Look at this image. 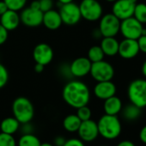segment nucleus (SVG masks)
Segmentation results:
<instances>
[{
	"label": "nucleus",
	"mask_w": 146,
	"mask_h": 146,
	"mask_svg": "<svg viewBox=\"0 0 146 146\" xmlns=\"http://www.w3.org/2000/svg\"><path fill=\"white\" fill-rule=\"evenodd\" d=\"M62 96L66 104L77 109L89 104L90 100V91L87 84L84 82L71 80L64 86Z\"/></svg>",
	"instance_id": "1"
},
{
	"label": "nucleus",
	"mask_w": 146,
	"mask_h": 146,
	"mask_svg": "<svg viewBox=\"0 0 146 146\" xmlns=\"http://www.w3.org/2000/svg\"><path fill=\"white\" fill-rule=\"evenodd\" d=\"M99 135L108 140L117 138L121 133V123L117 115H102L97 122Z\"/></svg>",
	"instance_id": "2"
},
{
	"label": "nucleus",
	"mask_w": 146,
	"mask_h": 146,
	"mask_svg": "<svg viewBox=\"0 0 146 146\" xmlns=\"http://www.w3.org/2000/svg\"><path fill=\"white\" fill-rule=\"evenodd\" d=\"M12 113L20 124L31 122L35 116V108L28 98L19 96L12 103Z\"/></svg>",
	"instance_id": "3"
},
{
	"label": "nucleus",
	"mask_w": 146,
	"mask_h": 146,
	"mask_svg": "<svg viewBox=\"0 0 146 146\" xmlns=\"http://www.w3.org/2000/svg\"><path fill=\"white\" fill-rule=\"evenodd\" d=\"M128 98L131 104L140 108L146 107V79L133 80L127 89Z\"/></svg>",
	"instance_id": "4"
},
{
	"label": "nucleus",
	"mask_w": 146,
	"mask_h": 146,
	"mask_svg": "<svg viewBox=\"0 0 146 146\" xmlns=\"http://www.w3.org/2000/svg\"><path fill=\"white\" fill-rule=\"evenodd\" d=\"M90 74L96 82L111 81L114 76V69L110 63L101 60L92 63Z\"/></svg>",
	"instance_id": "5"
},
{
	"label": "nucleus",
	"mask_w": 146,
	"mask_h": 146,
	"mask_svg": "<svg viewBox=\"0 0 146 146\" xmlns=\"http://www.w3.org/2000/svg\"><path fill=\"white\" fill-rule=\"evenodd\" d=\"M79 9L82 18L86 21L96 22L102 17V6L97 0H82Z\"/></svg>",
	"instance_id": "6"
},
{
	"label": "nucleus",
	"mask_w": 146,
	"mask_h": 146,
	"mask_svg": "<svg viewBox=\"0 0 146 146\" xmlns=\"http://www.w3.org/2000/svg\"><path fill=\"white\" fill-rule=\"evenodd\" d=\"M120 20L113 13H108L100 18L99 32L102 37H115L119 32Z\"/></svg>",
	"instance_id": "7"
},
{
	"label": "nucleus",
	"mask_w": 146,
	"mask_h": 146,
	"mask_svg": "<svg viewBox=\"0 0 146 146\" xmlns=\"http://www.w3.org/2000/svg\"><path fill=\"white\" fill-rule=\"evenodd\" d=\"M58 12L60 14L62 23L69 26L76 25L82 18L79 5L73 2L66 5H62Z\"/></svg>",
	"instance_id": "8"
},
{
	"label": "nucleus",
	"mask_w": 146,
	"mask_h": 146,
	"mask_svg": "<svg viewBox=\"0 0 146 146\" xmlns=\"http://www.w3.org/2000/svg\"><path fill=\"white\" fill-rule=\"evenodd\" d=\"M143 28V24L131 17L120 21L119 32L122 34L124 38L137 40L142 35Z\"/></svg>",
	"instance_id": "9"
},
{
	"label": "nucleus",
	"mask_w": 146,
	"mask_h": 146,
	"mask_svg": "<svg viewBox=\"0 0 146 146\" xmlns=\"http://www.w3.org/2000/svg\"><path fill=\"white\" fill-rule=\"evenodd\" d=\"M77 132L78 133L79 138L84 143L93 142L99 136L97 122L92 120L91 119L82 121Z\"/></svg>",
	"instance_id": "10"
},
{
	"label": "nucleus",
	"mask_w": 146,
	"mask_h": 146,
	"mask_svg": "<svg viewBox=\"0 0 146 146\" xmlns=\"http://www.w3.org/2000/svg\"><path fill=\"white\" fill-rule=\"evenodd\" d=\"M43 12L40 10L32 7L23 8L20 14L21 23L25 26L30 28H35L42 24Z\"/></svg>",
	"instance_id": "11"
},
{
	"label": "nucleus",
	"mask_w": 146,
	"mask_h": 146,
	"mask_svg": "<svg viewBox=\"0 0 146 146\" xmlns=\"http://www.w3.org/2000/svg\"><path fill=\"white\" fill-rule=\"evenodd\" d=\"M92 63L87 57H79L73 60L70 66L69 70L70 75L77 78H81L88 74H90Z\"/></svg>",
	"instance_id": "12"
},
{
	"label": "nucleus",
	"mask_w": 146,
	"mask_h": 146,
	"mask_svg": "<svg viewBox=\"0 0 146 146\" xmlns=\"http://www.w3.org/2000/svg\"><path fill=\"white\" fill-rule=\"evenodd\" d=\"M135 4L129 0H116L113 2L112 13L120 21L133 17Z\"/></svg>",
	"instance_id": "13"
},
{
	"label": "nucleus",
	"mask_w": 146,
	"mask_h": 146,
	"mask_svg": "<svg viewBox=\"0 0 146 146\" xmlns=\"http://www.w3.org/2000/svg\"><path fill=\"white\" fill-rule=\"evenodd\" d=\"M33 58L35 63L46 66L50 64L53 58V50L48 44L40 43L34 48Z\"/></svg>",
	"instance_id": "14"
},
{
	"label": "nucleus",
	"mask_w": 146,
	"mask_h": 146,
	"mask_svg": "<svg viewBox=\"0 0 146 146\" xmlns=\"http://www.w3.org/2000/svg\"><path fill=\"white\" fill-rule=\"evenodd\" d=\"M139 47L137 40L125 38L119 43L118 54L125 59H131L139 52Z\"/></svg>",
	"instance_id": "15"
},
{
	"label": "nucleus",
	"mask_w": 146,
	"mask_h": 146,
	"mask_svg": "<svg viewBox=\"0 0 146 146\" xmlns=\"http://www.w3.org/2000/svg\"><path fill=\"white\" fill-rule=\"evenodd\" d=\"M94 94L100 100H106L116 94V86L111 81L97 82L94 87Z\"/></svg>",
	"instance_id": "16"
},
{
	"label": "nucleus",
	"mask_w": 146,
	"mask_h": 146,
	"mask_svg": "<svg viewBox=\"0 0 146 146\" xmlns=\"http://www.w3.org/2000/svg\"><path fill=\"white\" fill-rule=\"evenodd\" d=\"M20 23V15L17 13V11L8 10L5 13L0 16V24L8 31H13L17 29Z\"/></svg>",
	"instance_id": "17"
},
{
	"label": "nucleus",
	"mask_w": 146,
	"mask_h": 146,
	"mask_svg": "<svg viewBox=\"0 0 146 146\" xmlns=\"http://www.w3.org/2000/svg\"><path fill=\"white\" fill-rule=\"evenodd\" d=\"M42 24L49 30H57L63 24L60 14L58 11L50 10L43 13Z\"/></svg>",
	"instance_id": "18"
},
{
	"label": "nucleus",
	"mask_w": 146,
	"mask_h": 146,
	"mask_svg": "<svg viewBox=\"0 0 146 146\" xmlns=\"http://www.w3.org/2000/svg\"><path fill=\"white\" fill-rule=\"evenodd\" d=\"M103 109L106 114L117 115L122 110V102L116 96H113L104 100Z\"/></svg>",
	"instance_id": "19"
},
{
	"label": "nucleus",
	"mask_w": 146,
	"mask_h": 146,
	"mask_svg": "<svg viewBox=\"0 0 146 146\" xmlns=\"http://www.w3.org/2000/svg\"><path fill=\"white\" fill-rule=\"evenodd\" d=\"M119 43V42L114 37H103L100 46L105 55L113 57L118 54Z\"/></svg>",
	"instance_id": "20"
},
{
	"label": "nucleus",
	"mask_w": 146,
	"mask_h": 146,
	"mask_svg": "<svg viewBox=\"0 0 146 146\" xmlns=\"http://www.w3.org/2000/svg\"><path fill=\"white\" fill-rule=\"evenodd\" d=\"M20 122L13 116V117H8L4 119L0 124V130L1 132L8 133L14 135L19 131L20 128Z\"/></svg>",
	"instance_id": "21"
},
{
	"label": "nucleus",
	"mask_w": 146,
	"mask_h": 146,
	"mask_svg": "<svg viewBox=\"0 0 146 146\" xmlns=\"http://www.w3.org/2000/svg\"><path fill=\"white\" fill-rule=\"evenodd\" d=\"M81 122V119L77 114H69L63 120V127L66 131L74 133L78 131Z\"/></svg>",
	"instance_id": "22"
},
{
	"label": "nucleus",
	"mask_w": 146,
	"mask_h": 146,
	"mask_svg": "<svg viewBox=\"0 0 146 146\" xmlns=\"http://www.w3.org/2000/svg\"><path fill=\"white\" fill-rule=\"evenodd\" d=\"M40 140L34 133L22 134L17 141V146H40Z\"/></svg>",
	"instance_id": "23"
},
{
	"label": "nucleus",
	"mask_w": 146,
	"mask_h": 146,
	"mask_svg": "<svg viewBox=\"0 0 146 146\" xmlns=\"http://www.w3.org/2000/svg\"><path fill=\"white\" fill-rule=\"evenodd\" d=\"M140 114H141V108L131 103L126 106L123 109V117L129 121L136 120L140 116Z\"/></svg>",
	"instance_id": "24"
},
{
	"label": "nucleus",
	"mask_w": 146,
	"mask_h": 146,
	"mask_svg": "<svg viewBox=\"0 0 146 146\" xmlns=\"http://www.w3.org/2000/svg\"><path fill=\"white\" fill-rule=\"evenodd\" d=\"M104 56L105 54L100 46H93L89 49L87 58L90 60L91 63H95L103 60Z\"/></svg>",
	"instance_id": "25"
},
{
	"label": "nucleus",
	"mask_w": 146,
	"mask_h": 146,
	"mask_svg": "<svg viewBox=\"0 0 146 146\" xmlns=\"http://www.w3.org/2000/svg\"><path fill=\"white\" fill-rule=\"evenodd\" d=\"M133 17L137 19L140 23H146V5L145 4H136L133 12Z\"/></svg>",
	"instance_id": "26"
},
{
	"label": "nucleus",
	"mask_w": 146,
	"mask_h": 146,
	"mask_svg": "<svg viewBox=\"0 0 146 146\" xmlns=\"http://www.w3.org/2000/svg\"><path fill=\"white\" fill-rule=\"evenodd\" d=\"M0 146H17V141L14 135L0 132Z\"/></svg>",
	"instance_id": "27"
},
{
	"label": "nucleus",
	"mask_w": 146,
	"mask_h": 146,
	"mask_svg": "<svg viewBox=\"0 0 146 146\" xmlns=\"http://www.w3.org/2000/svg\"><path fill=\"white\" fill-rule=\"evenodd\" d=\"M3 1L6 4L9 10L15 11H22L27 4V0H3Z\"/></svg>",
	"instance_id": "28"
},
{
	"label": "nucleus",
	"mask_w": 146,
	"mask_h": 146,
	"mask_svg": "<svg viewBox=\"0 0 146 146\" xmlns=\"http://www.w3.org/2000/svg\"><path fill=\"white\" fill-rule=\"evenodd\" d=\"M76 114L81 119V121H84V120H88L91 119L92 112H91V109L88 107V105H86V106H83V107L77 108Z\"/></svg>",
	"instance_id": "29"
},
{
	"label": "nucleus",
	"mask_w": 146,
	"mask_h": 146,
	"mask_svg": "<svg viewBox=\"0 0 146 146\" xmlns=\"http://www.w3.org/2000/svg\"><path fill=\"white\" fill-rule=\"evenodd\" d=\"M9 81V72L6 67L0 63V90L3 89Z\"/></svg>",
	"instance_id": "30"
},
{
	"label": "nucleus",
	"mask_w": 146,
	"mask_h": 146,
	"mask_svg": "<svg viewBox=\"0 0 146 146\" xmlns=\"http://www.w3.org/2000/svg\"><path fill=\"white\" fill-rule=\"evenodd\" d=\"M39 4H40V10L43 13L52 10L53 7L52 0H39Z\"/></svg>",
	"instance_id": "31"
},
{
	"label": "nucleus",
	"mask_w": 146,
	"mask_h": 146,
	"mask_svg": "<svg viewBox=\"0 0 146 146\" xmlns=\"http://www.w3.org/2000/svg\"><path fill=\"white\" fill-rule=\"evenodd\" d=\"M63 146H85V144H84V142L81 140L80 138L72 137V138L65 140Z\"/></svg>",
	"instance_id": "32"
},
{
	"label": "nucleus",
	"mask_w": 146,
	"mask_h": 146,
	"mask_svg": "<svg viewBox=\"0 0 146 146\" xmlns=\"http://www.w3.org/2000/svg\"><path fill=\"white\" fill-rule=\"evenodd\" d=\"M19 130L21 131L22 134H29V133H33L34 132V126L31 124V122L23 123V124L20 125Z\"/></svg>",
	"instance_id": "33"
},
{
	"label": "nucleus",
	"mask_w": 146,
	"mask_h": 146,
	"mask_svg": "<svg viewBox=\"0 0 146 146\" xmlns=\"http://www.w3.org/2000/svg\"><path fill=\"white\" fill-rule=\"evenodd\" d=\"M9 31L6 30L1 24H0V46L5 44L8 39Z\"/></svg>",
	"instance_id": "34"
},
{
	"label": "nucleus",
	"mask_w": 146,
	"mask_h": 146,
	"mask_svg": "<svg viewBox=\"0 0 146 146\" xmlns=\"http://www.w3.org/2000/svg\"><path fill=\"white\" fill-rule=\"evenodd\" d=\"M137 44L139 47V51L146 53V35H141L137 40Z\"/></svg>",
	"instance_id": "35"
},
{
	"label": "nucleus",
	"mask_w": 146,
	"mask_h": 146,
	"mask_svg": "<svg viewBox=\"0 0 146 146\" xmlns=\"http://www.w3.org/2000/svg\"><path fill=\"white\" fill-rule=\"evenodd\" d=\"M65 138L62 136H58V137H56L53 140V145L54 146H63L64 142H65Z\"/></svg>",
	"instance_id": "36"
},
{
	"label": "nucleus",
	"mask_w": 146,
	"mask_h": 146,
	"mask_svg": "<svg viewBox=\"0 0 146 146\" xmlns=\"http://www.w3.org/2000/svg\"><path fill=\"white\" fill-rule=\"evenodd\" d=\"M139 139L142 143L146 144V125H144L139 132Z\"/></svg>",
	"instance_id": "37"
},
{
	"label": "nucleus",
	"mask_w": 146,
	"mask_h": 146,
	"mask_svg": "<svg viewBox=\"0 0 146 146\" xmlns=\"http://www.w3.org/2000/svg\"><path fill=\"white\" fill-rule=\"evenodd\" d=\"M8 7L6 5V4L3 1H0V16H2L4 13H5L7 11H8Z\"/></svg>",
	"instance_id": "38"
},
{
	"label": "nucleus",
	"mask_w": 146,
	"mask_h": 146,
	"mask_svg": "<svg viewBox=\"0 0 146 146\" xmlns=\"http://www.w3.org/2000/svg\"><path fill=\"white\" fill-rule=\"evenodd\" d=\"M116 146H136L135 143L130 140H123L121 142H119Z\"/></svg>",
	"instance_id": "39"
},
{
	"label": "nucleus",
	"mask_w": 146,
	"mask_h": 146,
	"mask_svg": "<svg viewBox=\"0 0 146 146\" xmlns=\"http://www.w3.org/2000/svg\"><path fill=\"white\" fill-rule=\"evenodd\" d=\"M44 65H42V64H38V63H35V72H37V73H40V72H42L43 71V70H44Z\"/></svg>",
	"instance_id": "40"
},
{
	"label": "nucleus",
	"mask_w": 146,
	"mask_h": 146,
	"mask_svg": "<svg viewBox=\"0 0 146 146\" xmlns=\"http://www.w3.org/2000/svg\"><path fill=\"white\" fill-rule=\"evenodd\" d=\"M142 73H143V75L146 78V60L143 62V64L142 65Z\"/></svg>",
	"instance_id": "41"
},
{
	"label": "nucleus",
	"mask_w": 146,
	"mask_h": 146,
	"mask_svg": "<svg viewBox=\"0 0 146 146\" xmlns=\"http://www.w3.org/2000/svg\"><path fill=\"white\" fill-rule=\"evenodd\" d=\"M58 3L62 5H66V4H70L72 3L73 0H58Z\"/></svg>",
	"instance_id": "42"
},
{
	"label": "nucleus",
	"mask_w": 146,
	"mask_h": 146,
	"mask_svg": "<svg viewBox=\"0 0 146 146\" xmlns=\"http://www.w3.org/2000/svg\"><path fill=\"white\" fill-rule=\"evenodd\" d=\"M40 146H54V145L50 143H41Z\"/></svg>",
	"instance_id": "43"
},
{
	"label": "nucleus",
	"mask_w": 146,
	"mask_h": 146,
	"mask_svg": "<svg viewBox=\"0 0 146 146\" xmlns=\"http://www.w3.org/2000/svg\"><path fill=\"white\" fill-rule=\"evenodd\" d=\"M129 1H131V3H133V4H137V0H129Z\"/></svg>",
	"instance_id": "44"
},
{
	"label": "nucleus",
	"mask_w": 146,
	"mask_h": 146,
	"mask_svg": "<svg viewBox=\"0 0 146 146\" xmlns=\"http://www.w3.org/2000/svg\"><path fill=\"white\" fill-rule=\"evenodd\" d=\"M106 1H108V2H114V1H116V0H106Z\"/></svg>",
	"instance_id": "45"
},
{
	"label": "nucleus",
	"mask_w": 146,
	"mask_h": 146,
	"mask_svg": "<svg viewBox=\"0 0 146 146\" xmlns=\"http://www.w3.org/2000/svg\"><path fill=\"white\" fill-rule=\"evenodd\" d=\"M101 146H105V145H101Z\"/></svg>",
	"instance_id": "46"
}]
</instances>
